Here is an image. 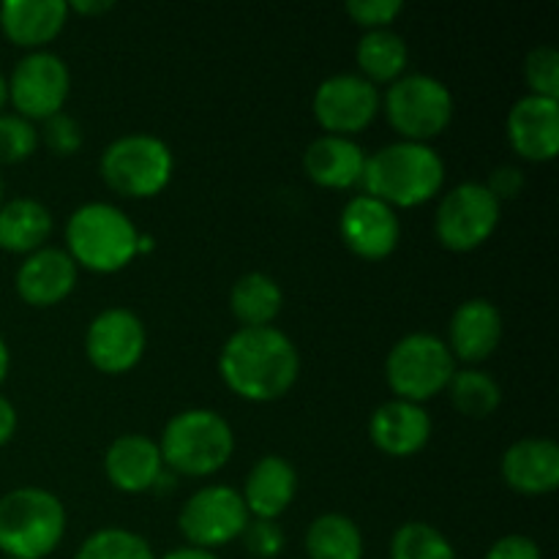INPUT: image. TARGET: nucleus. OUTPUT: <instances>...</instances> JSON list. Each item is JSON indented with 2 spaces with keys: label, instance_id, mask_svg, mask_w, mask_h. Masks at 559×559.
<instances>
[{
  "label": "nucleus",
  "instance_id": "4be33fe9",
  "mask_svg": "<svg viewBox=\"0 0 559 559\" xmlns=\"http://www.w3.org/2000/svg\"><path fill=\"white\" fill-rule=\"evenodd\" d=\"M369 153L349 136L320 134L304 153V169L320 189L349 191L360 186Z\"/></svg>",
  "mask_w": 559,
  "mask_h": 559
},
{
  "label": "nucleus",
  "instance_id": "1a4fd4ad",
  "mask_svg": "<svg viewBox=\"0 0 559 559\" xmlns=\"http://www.w3.org/2000/svg\"><path fill=\"white\" fill-rule=\"evenodd\" d=\"M502 205L478 180H464L440 197L435 211V235L442 249L467 254L480 249L497 233Z\"/></svg>",
  "mask_w": 559,
  "mask_h": 559
},
{
  "label": "nucleus",
  "instance_id": "f3484780",
  "mask_svg": "<svg viewBox=\"0 0 559 559\" xmlns=\"http://www.w3.org/2000/svg\"><path fill=\"white\" fill-rule=\"evenodd\" d=\"M431 418L424 404L391 402L380 404L369 418V440L380 453L391 459H409L424 451L431 440Z\"/></svg>",
  "mask_w": 559,
  "mask_h": 559
},
{
  "label": "nucleus",
  "instance_id": "79ce46f5",
  "mask_svg": "<svg viewBox=\"0 0 559 559\" xmlns=\"http://www.w3.org/2000/svg\"><path fill=\"white\" fill-rule=\"evenodd\" d=\"M5 104H9V85H5V74L0 71V112L5 109Z\"/></svg>",
  "mask_w": 559,
  "mask_h": 559
},
{
  "label": "nucleus",
  "instance_id": "c756f323",
  "mask_svg": "<svg viewBox=\"0 0 559 559\" xmlns=\"http://www.w3.org/2000/svg\"><path fill=\"white\" fill-rule=\"evenodd\" d=\"M74 559H156V555L140 533L123 527H104L82 540Z\"/></svg>",
  "mask_w": 559,
  "mask_h": 559
},
{
  "label": "nucleus",
  "instance_id": "dca6fc26",
  "mask_svg": "<svg viewBox=\"0 0 559 559\" xmlns=\"http://www.w3.org/2000/svg\"><path fill=\"white\" fill-rule=\"evenodd\" d=\"M76 278L80 267L66 254V249L44 246L20 262L14 273V289L22 304L33 309H52L74 293Z\"/></svg>",
  "mask_w": 559,
  "mask_h": 559
},
{
  "label": "nucleus",
  "instance_id": "37998d69",
  "mask_svg": "<svg viewBox=\"0 0 559 559\" xmlns=\"http://www.w3.org/2000/svg\"><path fill=\"white\" fill-rule=\"evenodd\" d=\"M0 205H3V175H0Z\"/></svg>",
  "mask_w": 559,
  "mask_h": 559
},
{
  "label": "nucleus",
  "instance_id": "f257e3e1",
  "mask_svg": "<svg viewBox=\"0 0 559 559\" xmlns=\"http://www.w3.org/2000/svg\"><path fill=\"white\" fill-rule=\"evenodd\" d=\"M218 374L243 402L271 404L298 382L300 353L278 328H238L218 353Z\"/></svg>",
  "mask_w": 559,
  "mask_h": 559
},
{
  "label": "nucleus",
  "instance_id": "c85d7f7f",
  "mask_svg": "<svg viewBox=\"0 0 559 559\" xmlns=\"http://www.w3.org/2000/svg\"><path fill=\"white\" fill-rule=\"evenodd\" d=\"M391 559H459L445 533L426 522H407L393 533Z\"/></svg>",
  "mask_w": 559,
  "mask_h": 559
},
{
  "label": "nucleus",
  "instance_id": "ddd939ff",
  "mask_svg": "<svg viewBox=\"0 0 559 559\" xmlns=\"http://www.w3.org/2000/svg\"><path fill=\"white\" fill-rule=\"evenodd\" d=\"M147 349V331L140 314L123 306L98 311L85 331V358L107 377L129 374Z\"/></svg>",
  "mask_w": 559,
  "mask_h": 559
},
{
  "label": "nucleus",
  "instance_id": "7c9ffc66",
  "mask_svg": "<svg viewBox=\"0 0 559 559\" xmlns=\"http://www.w3.org/2000/svg\"><path fill=\"white\" fill-rule=\"evenodd\" d=\"M38 129L16 112H0V164H22L38 151Z\"/></svg>",
  "mask_w": 559,
  "mask_h": 559
},
{
  "label": "nucleus",
  "instance_id": "b1692460",
  "mask_svg": "<svg viewBox=\"0 0 559 559\" xmlns=\"http://www.w3.org/2000/svg\"><path fill=\"white\" fill-rule=\"evenodd\" d=\"M52 229V213L33 197H14L0 205V249L9 254L27 257L44 249Z\"/></svg>",
  "mask_w": 559,
  "mask_h": 559
},
{
  "label": "nucleus",
  "instance_id": "473e14b6",
  "mask_svg": "<svg viewBox=\"0 0 559 559\" xmlns=\"http://www.w3.org/2000/svg\"><path fill=\"white\" fill-rule=\"evenodd\" d=\"M38 142L47 145V151L55 153V156L69 158L82 147V126L69 112H58L41 123Z\"/></svg>",
  "mask_w": 559,
  "mask_h": 559
},
{
  "label": "nucleus",
  "instance_id": "58836bf2",
  "mask_svg": "<svg viewBox=\"0 0 559 559\" xmlns=\"http://www.w3.org/2000/svg\"><path fill=\"white\" fill-rule=\"evenodd\" d=\"M112 9H115L112 0H76V3H69V14H80V16H102Z\"/></svg>",
  "mask_w": 559,
  "mask_h": 559
},
{
  "label": "nucleus",
  "instance_id": "7ed1b4c3",
  "mask_svg": "<svg viewBox=\"0 0 559 559\" xmlns=\"http://www.w3.org/2000/svg\"><path fill=\"white\" fill-rule=\"evenodd\" d=\"M140 229L112 202H85L66 218V254L80 271L118 273L140 254Z\"/></svg>",
  "mask_w": 559,
  "mask_h": 559
},
{
  "label": "nucleus",
  "instance_id": "2f4dec72",
  "mask_svg": "<svg viewBox=\"0 0 559 559\" xmlns=\"http://www.w3.org/2000/svg\"><path fill=\"white\" fill-rule=\"evenodd\" d=\"M524 80H527L530 96L559 102V52L551 44L530 49L527 60H524Z\"/></svg>",
  "mask_w": 559,
  "mask_h": 559
},
{
  "label": "nucleus",
  "instance_id": "72a5a7b5",
  "mask_svg": "<svg viewBox=\"0 0 559 559\" xmlns=\"http://www.w3.org/2000/svg\"><path fill=\"white\" fill-rule=\"evenodd\" d=\"M240 540H243V549L257 559L278 557L287 546V535L278 527V522H267V519H249Z\"/></svg>",
  "mask_w": 559,
  "mask_h": 559
},
{
  "label": "nucleus",
  "instance_id": "4468645a",
  "mask_svg": "<svg viewBox=\"0 0 559 559\" xmlns=\"http://www.w3.org/2000/svg\"><path fill=\"white\" fill-rule=\"evenodd\" d=\"M338 235L355 257L366 262H380L399 249L402 222L391 205L369 194H358L342 207Z\"/></svg>",
  "mask_w": 559,
  "mask_h": 559
},
{
  "label": "nucleus",
  "instance_id": "a19ab883",
  "mask_svg": "<svg viewBox=\"0 0 559 559\" xmlns=\"http://www.w3.org/2000/svg\"><path fill=\"white\" fill-rule=\"evenodd\" d=\"M9 369H11V349L9 344H5L3 333H0V385H3L5 377H9Z\"/></svg>",
  "mask_w": 559,
  "mask_h": 559
},
{
  "label": "nucleus",
  "instance_id": "9b49d317",
  "mask_svg": "<svg viewBox=\"0 0 559 559\" xmlns=\"http://www.w3.org/2000/svg\"><path fill=\"white\" fill-rule=\"evenodd\" d=\"M249 511L238 489L224 484H211L197 489L183 502L178 513V530L186 538V546L197 549H218L240 538L249 524Z\"/></svg>",
  "mask_w": 559,
  "mask_h": 559
},
{
  "label": "nucleus",
  "instance_id": "39448f33",
  "mask_svg": "<svg viewBox=\"0 0 559 559\" xmlns=\"http://www.w3.org/2000/svg\"><path fill=\"white\" fill-rule=\"evenodd\" d=\"M69 516L58 495L20 486L0 497V551L9 559H44L63 544Z\"/></svg>",
  "mask_w": 559,
  "mask_h": 559
},
{
  "label": "nucleus",
  "instance_id": "f03ea898",
  "mask_svg": "<svg viewBox=\"0 0 559 559\" xmlns=\"http://www.w3.org/2000/svg\"><path fill=\"white\" fill-rule=\"evenodd\" d=\"M364 194L385 202L393 211L420 207L442 194L445 162L440 153L424 142H391L366 156Z\"/></svg>",
  "mask_w": 559,
  "mask_h": 559
},
{
  "label": "nucleus",
  "instance_id": "2eb2a0df",
  "mask_svg": "<svg viewBox=\"0 0 559 559\" xmlns=\"http://www.w3.org/2000/svg\"><path fill=\"white\" fill-rule=\"evenodd\" d=\"M506 136L519 158L533 164L555 162L559 153V102L522 96L506 118Z\"/></svg>",
  "mask_w": 559,
  "mask_h": 559
},
{
  "label": "nucleus",
  "instance_id": "4c0bfd02",
  "mask_svg": "<svg viewBox=\"0 0 559 559\" xmlns=\"http://www.w3.org/2000/svg\"><path fill=\"white\" fill-rule=\"evenodd\" d=\"M16 426H20V415H16V407L9 402V399L0 393V448L9 445L16 435Z\"/></svg>",
  "mask_w": 559,
  "mask_h": 559
},
{
  "label": "nucleus",
  "instance_id": "393cba45",
  "mask_svg": "<svg viewBox=\"0 0 559 559\" xmlns=\"http://www.w3.org/2000/svg\"><path fill=\"white\" fill-rule=\"evenodd\" d=\"M409 49L396 31H366L355 44V66L358 74L374 87L393 85L407 74Z\"/></svg>",
  "mask_w": 559,
  "mask_h": 559
},
{
  "label": "nucleus",
  "instance_id": "20e7f679",
  "mask_svg": "<svg viewBox=\"0 0 559 559\" xmlns=\"http://www.w3.org/2000/svg\"><path fill=\"white\" fill-rule=\"evenodd\" d=\"M164 467L183 478H211L235 453V431L222 413L191 407L167 420L158 440Z\"/></svg>",
  "mask_w": 559,
  "mask_h": 559
},
{
  "label": "nucleus",
  "instance_id": "f8f14e48",
  "mask_svg": "<svg viewBox=\"0 0 559 559\" xmlns=\"http://www.w3.org/2000/svg\"><path fill=\"white\" fill-rule=\"evenodd\" d=\"M382 109V93L360 74H333L317 85L311 96V115L325 134H360L374 123Z\"/></svg>",
  "mask_w": 559,
  "mask_h": 559
},
{
  "label": "nucleus",
  "instance_id": "6e6552de",
  "mask_svg": "<svg viewBox=\"0 0 559 559\" xmlns=\"http://www.w3.org/2000/svg\"><path fill=\"white\" fill-rule=\"evenodd\" d=\"M382 109L391 129L404 142H424L429 145L451 126L456 102L451 87L431 74H404L388 85L382 96Z\"/></svg>",
  "mask_w": 559,
  "mask_h": 559
},
{
  "label": "nucleus",
  "instance_id": "c9c22d12",
  "mask_svg": "<svg viewBox=\"0 0 559 559\" xmlns=\"http://www.w3.org/2000/svg\"><path fill=\"white\" fill-rule=\"evenodd\" d=\"M484 559H544V555H540L538 540L530 535H506L489 546Z\"/></svg>",
  "mask_w": 559,
  "mask_h": 559
},
{
  "label": "nucleus",
  "instance_id": "412c9836",
  "mask_svg": "<svg viewBox=\"0 0 559 559\" xmlns=\"http://www.w3.org/2000/svg\"><path fill=\"white\" fill-rule=\"evenodd\" d=\"M69 16L66 0H5L0 5V31L14 47L38 52L63 33Z\"/></svg>",
  "mask_w": 559,
  "mask_h": 559
},
{
  "label": "nucleus",
  "instance_id": "c03bdc74",
  "mask_svg": "<svg viewBox=\"0 0 559 559\" xmlns=\"http://www.w3.org/2000/svg\"><path fill=\"white\" fill-rule=\"evenodd\" d=\"M3 559H9V557H3Z\"/></svg>",
  "mask_w": 559,
  "mask_h": 559
},
{
  "label": "nucleus",
  "instance_id": "9d476101",
  "mask_svg": "<svg viewBox=\"0 0 559 559\" xmlns=\"http://www.w3.org/2000/svg\"><path fill=\"white\" fill-rule=\"evenodd\" d=\"M5 85L14 112L31 123H44L52 115L63 112L71 93V71L60 55L38 49L16 60L11 74L5 76Z\"/></svg>",
  "mask_w": 559,
  "mask_h": 559
},
{
  "label": "nucleus",
  "instance_id": "bb28decb",
  "mask_svg": "<svg viewBox=\"0 0 559 559\" xmlns=\"http://www.w3.org/2000/svg\"><path fill=\"white\" fill-rule=\"evenodd\" d=\"M364 533L344 513H322L306 530L309 559H364Z\"/></svg>",
  "mask_w": 559,
  "mask_h": 559
},
{
  "label": "nucleus",
  "instance_id": "0eeeda50",
  "mask_svg": "<svg viewBox=\"0 0 559 559\" xmlns=\"http://www.w3.org/2000/svg\"><path fill=\"white\" fill-rule=\"evenodd\" d=\"M453 374H456V358L448 349L445 338L435 333H407L393 344L385 358V382L393 399L402 402H431L445 393Z\"/></svg>",
  "mask_w": 559,
  "mask_h": 559
},
{
  "label": "nucleus",
  "instance_id": "423d86ee",
  "mask_svg": "<svg viewBox=\"0 0 559 559\" xmlns=\"http://www.w3.org/2000/svg\"><path fill=\"white\" fill-rule=\"evenodd\" d=\"M175 173L173 147L156 134H123L104 147L98 175L109 191L129 200H151L162 194Z\"/></svg>",
  "mask_w": 559,
  "mask_h": 559
},
{
  "label": "nucleus",
  "instance_id": "a878e982",
  "mask_svg": "<svg viewBox=\"0 0 559 559\" xmlns=\"http://www.w3.org/2000/svg\"><path fill=\"white\" fill-rule=\"evenodd\" d=\"M282 284L260 271L243 273L229 289V314L240 328H267L282 314Z\"/></svg>",
  "mask_w": 559,
  "mask_h": 559
},
{
  "label": "nucleus",
  "instance_id": "cd10ccee",
  "mask_svg": "<svg viewBox=\"0 0 559 559\" xmlns=\"http://www.w3.org/2000/svg\"><path fill=\"white\" fill-rule=\"evenodd\" d=\"M448 396H451V404L464 415V418L484 420L489 415H495L502 404V388L489 371L475 369V366H467V369H456V374L448 382Z\"/></svg>",
  "mask_w": 559,
  "mask_h": 559
},
{
  "label": "nucleus",
  "instance_id": "e433bc0d",
  "mask_svg": "<svg viewBox=\"0 0 559 559\" xmlns=\"http://www.w3.org/2000/svg\"><path fill=\"white\" fill-rule=\"evenodd\" d=\"M486 189L497 197L500 205L508 200H516L524 191V173L519 167H513V164H502V167H497L495 173L489 175Z\"/></svg>",
  "mask_w": 559,
  "mask_h": 559
},
{
  "label": "nucleus",
  "instance_id": "aec40b11",
  "mask_svg": "<svg viewBox=\"0 0 559 559\" xmlns=\"http://www.w3.org/2000/svg\"><path fill=\"white\" fill-rule=\"evenodd\" d=\"M104 475L109 486L123 495H145L156 489L164 475L158 442L145 435H120L109 442L104 453Z\"/></svg>",
  "mask_w": 559,
  "mask_h": 559
},
{
  "label": "nucleus",
  "instance_id": "a211bd4d",
  "mask_svg": "<svg viewBox=\"0 0 559 559\" xmlns=\"http://www.w3.org/2000/svg\"><path fill=\"white\" fill-rule=\"evenodd\" d=\"M502 314L489 298H469L456 306L448 322V349L462 364L475 366L497 353L502 342Z\"/></svg>",
  "mask_w": 559,
  "mask_h": 559
},
{
  "label": "nucleus",
  "instance_id": "f704fd0d",
  "mask_svg": "<svg viewBox=\"0 0 559 559\" xmlns=\"http://www.w3.org/2000/svg\"><path fill=\"white\" fill-rule=\"evenodd\" d=\"M344 11L364 31H385L402 14L404 3L399 0H349Z\"/></svg>",
  "mask_w": 559,
  "mask_h": 559
},
{
  "label": "nucleus",
  "instance_id": "ea45409f",
  "mask_svg": "<svg viewBox=\"0 0 559 559\" xmlns=\"http://www.w3.org/2000/svg\"><path fill=\"white\" fill-rule=\"evenodd\" d=\"M162 559H218L216 551L197 549V546H180V549L167 551Z\"/></svg>",
  "mask_w": 559,
  "mask_h": 559
},
{
  "label": "nucleus",
  "instance_id": "6ab92c4d",
  "mask_svg": "<svg viewBox=\"0 0 559 559\" xmlns=\"http://www.w3.org/2000/svg\"><path fill=\"white\" fill-rule=\"evenodd\" d=\"M506 486L524 497H544L559 486V448L549 437H524L500 459Z\"/></svg>",
  "mask_w": 559,
  "mask_h": 559
},
{
  "label": "nucleus",
  "instance_id": "5701e85b",
  "mask_svg": "<svg viewBox=\"0 0 559 559\" xmlns=\"http://www.w3.org/2000/svg\"><path fill=\"white\" fill-rule=\"evenodd\" d=\"M295 495H298V469L276 453L257 459L240 491L249 516L267 519V522H278V516L293 506Z\"/></svg>",
  "mask_w": 559,
  "mask_h": 559
}]
</instances>
